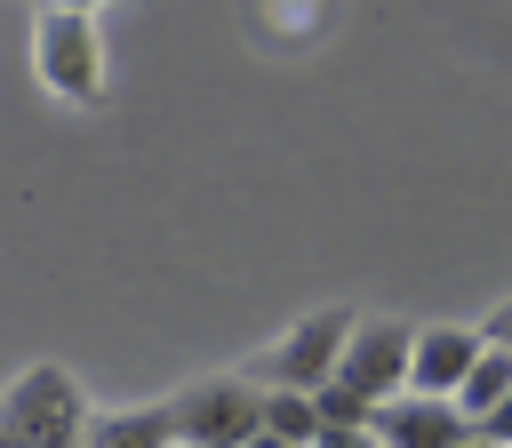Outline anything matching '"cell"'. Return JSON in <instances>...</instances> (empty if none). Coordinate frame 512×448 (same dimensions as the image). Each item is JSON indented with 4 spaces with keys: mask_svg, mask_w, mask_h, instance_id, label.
I'll list each match as a JSON object with an SVG mask.
<instances>
[{
    "mask_svg": "<svg viewBox=\"0 0 512 448\" xmlns=\"http://www.w3.org/2000/svg\"><path fill=\"white\" fill-rule=\"evenodd\" d=\"M0 424L24 440V448H88V408H80V384L64 368H24L8 392H0Z\"/></svg>",
    "mask_w": 512,
    "mask_h": 448,
    "instance_id": "cell-2",
    "label": "cell"
},
{
    "mask_svg": "<svg viewBox=\"0 0 512 448\" xmlns=\"http://www.w3.org/2000/svg\"><path fill=\"white\" fill-rule=\"evenodd\" d=\"M384 448H464L480 424L456 408V400H424V392H400V400H384L376 408V424H368Z\"/></svg>",
    "mask_w": 512,
    "mask_h": 448,
    "instance_id": "cell-6",
    "label": "cell"
},
{
    "mask_svg": "<svg viewBox=\"0 0 512 448\" xmlns=\"http://www.w3.org/2000/svg\"><path fill=\"white\" fill-rule=\"evenodd\" d=\"M88 448H184V432H176V408L152 400V408L96 416V424H88Z\"/></svg>",
    "mask_w": 512,
    "mask_h": 448,
    "instance_id": "cell-8",
    "label": "cell"
},
{
    "mask_svg": "<svg viewBox=\"0 0 512 448\" xmlns=\"http://www.w3.org/2000/svg\"><path fill=\"white\" fill-rule=\"evenodd\" d=\"M0 448H24V440H16V432H8V424H0Z\"/></svg>",
    "mask_w": 512,
    "mask_h": 448,
    "instance_id": "cell-15",
    "label": "cell"
},
{
    "mask_svg": "<svg viewBox=\"0 0 512 448\" xmlns=\"http://www.w3.org/2000/svg\"><path fill=\"white\" fill-rule=\"evenodd\" d=\"M352 328H360V320H352L344 304L304 312V320H296V328H288V336H280V344H272V352L248 368V376H256L264 392H328V384H336V368H344Z\"/></svg>",
    "mask_w": 512,
    "mask_h": 448,
    "instance_id": "cell-1",
    "label": "cell"
},
{
    "mask_svg": "<svg viewBox=\"0 0 512 448\" xmlns=\"http://www.w3.org/2000/svg\"><path fill=\"white\" fill-rule=\"evenodd\" d=\"M168 408H176L184 448H240V440L264 432V384L256 376H200Z\"/></svg>",
    "mask_w": 512,
    "mask_h": 448,
    "instance_id": "cell-4",
    "label": "cell"
},
{
    "mask_svg": "<svg viewBox=\"0 0 512 448\" xmlns=\"http://www.w3.org/2000/svg\"><path fill=\"white\" fill-rule=\"evenodd\" d=\"M264 432L312 448V440H320V400H312V392H264Z\"/></svg>",
    "mask_w": 512,
    "mask_h": 448,
    "instance_id": "cell-10",
    "label": "cell"
},
{
    "mask_svg": "<svg viewBox=\"0 0 512 448\" xmlns=\"http://www.w3.org/2000/svg\"><path fill=\"white\" fill-rule=\"evenodd\" d=\"M480 440H496V448H512V400H504V408H496V416L480 424Z\"/></svg>",
    "mask_w": 512,
    "mask_h": 448,
    "instance_id": "cell-12",
    "label": "cell"
},
{
    "mask_svg": "<svg viewBox=\"0 0 512 448\" xmlns=\"http://www.w3.org/2000/svg\"><path fill=\"white\" fill-rule=\"evenodd\" d=\"M240 448H296V440H280V432H256V440H240Z\"/></svg>",
    "mask_w": 512,
    "mask_h": 448,
    "instance_id": "cell-14",
    "label": "cell"
},
{
    "mask_svg": "<svg viewBox=\"0 0 512 448\" xmlns=\"http://www.w3.org/2000/svg\"><path fill=\"white\" fill-rule=\"evenodd\" d=\"M32 56H40V80H48L64 104H96V96H104L96 8H40V16H32Z\"/></svg>",
    "mask_w": 512,
    "mask_h": 448,
    "instance_id": "cell-3",
    "label": "cell"
},
{
    "mask_svg": "<svg viewBox=\"0 0 512 448\" xmlns=\"http://www.w3.org/2000/svg\"><path fill=\"white\" fill-rule=\"evenodd\" d=\"M480 352H488L480 328H416V376H408V392H424V400H456L464 376L480 368Z\"/></svg>",
    "mask_w": 512,
    "mask_h": 448,
    "instance_id": "cell-7",
    "label": "cell"
},
{
    "mask_svg": "<svg viewBox=\"0 0 512 448\" xmlns=\"http://www.w3.org/2000/svg\"><path fill=\"white\" fill-rule=\"evenodd\" d=\"M504 400H512V352H504V344H488V352H480V368L464 376V392H456V408H464L472 424H488V416H496Z\"/></svg>",
    "mask_w": 512,
    "mask_h": 448,
    "instance_id": "cell-9",
    "label": "cell"
},
{
    "mask_svg": "<svg viewBox=\"0 0 512 448\" xmlns=\"http://www.w3.org/2000/svg\"><path fill=\"white\" fill-rule=\"evenodd\" d=\"M464 448H496V440H480V432H472V440H464Z\"/></svg>",
    "mask_w": 512,
    "mask_h": 448,
    "instance_id": "cell-16",
    "label": "cell"
},
{
    "mask_svg": "<svg viewBox=\"0 0 512 448\" xmlns=\"http://www.w3.org/2000/svg\"><path fill=\"white\" fill-rule=\"evenodd\" d=\"M408 376H416V328H408V320H360V328H352V344H344L336 384H344L352 400L384 408V400H400V392H408Z\"/></svg>",
    "mask_w": 512,
    "mask_h": 448,
    "instance_id": "cell-5",
    "label": "cell"
},
{
    "mask_svg": "<svg viewBox=\"0 0 512 448\" xmlns=\"http://www.w3.org/2000/svg\"><path fill=\"white\" fill-rule=\"evenodd\" d=\"M480 336H488V344H504V352H512V304H496V312H488V320H480Z\"/></svg>",
    "mask_w": 512,
    "mask_h": 448,
    "instance_id": "cell-11",
    "label": "cell"
},
{
    "mask_svg": "<svg viewBox=\"0 0 512 448\" xmlns=\"http://www.w3.org/2000/svg\"><path fill=\"white\" fill-rule=\"evenodd\" d=\"M312 448H384V440H376V432H320Z\"/></svg>",
    "mask_w": 512,
    "mask_h": 448,
    "instance_id": "cell-13",
    "label": "cell"
}]
</instances>
